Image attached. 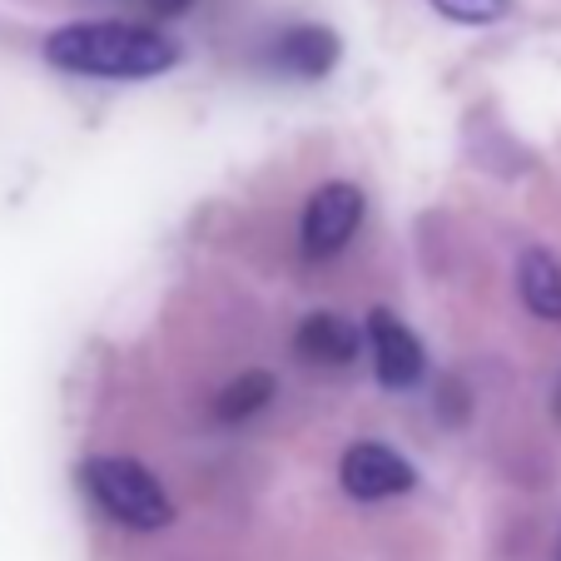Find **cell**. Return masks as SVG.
<instances>
[{
	"label": "cell",
	"instance_id": "obj_1",
	"mask_svg": "<svg viewBox=\"0 0 561 561\" xmlns=\"http://www.w3.org/2000/svg\"><path fill=\"white\" fill-rule=\"evenodd\" d=\"M45 60L70 75H95V80H149L180 65V45L170 35L129 21H80L60 25L45 41Z\"/></svg>",
	"mask_w": 561,
	"mask_h": 561
},
{
	"label": "cell",
	"instance_id": "obj_2",
	"mask_svg": "<svg viewBox=\"0 0 561 561\" xmlns=\"http://www.w3.org/2000/svg\"><path fill=\"white\" fill-rule=\"evenodd\" d=\"M80 482L95 497V507L119 527L159 531L174 522V507L164 497V488H159V477L135 457H90L80 467Z\"/></svg>",
	"mask_w": 561,
	"mask_h": 561
},
{
	"label": "cell",
	"instance_id": "obj_3",
	"mask_svg": "<svg viewBox=\"0 0 561 561\" xmlns=\"http://www.w3.org/2000/svg\"><path fill=\"white\" fill-rule=\"evenodd\" d=\"M363 209H368V199H363L358 184H323V190L308 194V209H304V254L308 259H333L348 249V239L358 233L363 224Z\"/></svg>",
	"mask_w": 561,
	"mask_h": 561
},
{
	"label": "cell",
	"instance_id": "obj_4",
	"mask_svg": "<svg viewBox=\"0 0 561 561\" xmlns=\"http://www.w3.org/2000/svg\"><path fill=\"white\" fill-rule=\"evenodd\" d=\"M343 492H348L353 502H382V497H398V492H408L417 482L413 462L408 457H398L392 447L382 443H358L343 453Z\"/></svg>",
	"mask_w": 561,
	"mask_h": 561
},
{
	"label": "cell",
	"instance_id": "obj_5",
	"mask_svg": "<svg viewBox=\"0 0 561 561\" xmlns=\"http://www.w3.org/2000/svg\"><path fill=\"white\" fill-rule=\"evenodd\" d=\"M368 348H373V368H378V382L382 388H413L427 368V353L417 343V333L408 329L398 313L388 308H373L368 313Z\"/></svg>",
	"mask_w": 561,
	"mask_h": 561
},
{
	"label": "cell",
	"instance_id": "obj_6",
	"mask_svg": "<svg viewBox=\"0 0 561 561\" xmlns=\"http://www.w3.org/2000/svg\"><path fill=\"white\" fill-rule=\"evenodd\" d=\"M363 348V333L343 313H308L294 333V353L313 368H348Z\"/></svg>",
	"mask_w": 561,
	"mask_h": 561
},
{
	"label": "cell",
	"instance_id": "obj_7",
	"mask_svg": "<svg viewBox=\"0 0 561 561\" xmlns=\"http://www.w3.org/2000/svg\"><path fill=\"white\" fill-rule=\"evenodd\" d=\"M274 65L298 75V80H323L339 65V35L323 31V25H294V31L278 35Z\"/></svg>",
	"mask_w": 561,
	"mask_h": 561
},
{
	"label": "cell",
	"instance_id": "obj_8",
	"mask_svg": "<svg viewBox=\"0 0 561 561\" xmlns=\"http://www.w3.org/2000/svg\"><path fill=\"white\" fill-rule=\"evenodd\" d=\"M517 284H522V304L547 323H561V264L547 249H527L517 264Z\"/></svg>",
	"mask_w": 561,
	"mask_h": 561
},
{
	"label": "cell",
	"instance_id": "obj_9",
	"mask_svg": "<svg viewBox=\"0 0 561 561\" xmlns=\"http://www.w3.org/2000/svg\"><path fill=\"white\" fill-rule=\"evenodd\" d=\"M274 398H278V378H274V373L249 368V373H239L233 382H224V388H219V398H214V417H219V423H244V417L264 413Z\"/></svg>",
	"mask_w": 561,
	"mask_h": 561
},
{
	"label": "cell",
	"instance_id": "obj_10",
	"mask_svg": "<svg viewBox=\"0 0 561 561\" xmlns=\"http://www.w3.org/2000/svg\"><path fill=\"white\" fill-rule=\"evenodd\" d=\"M427 5L457 25H492L512 11V0H427Z\"/></svg>",
	"mask_w": 561,
	"mask_h": 561
},
{
	"label": "cell",
	"instance_id": "obj_11",
	"mask_svg": "<svg viewBox=\"0 0 561 561\" xmlns=\"http://www.w3.org/2000/svg\"><path fill=\"white\" fill-rule=\"evenodd\" d=\"M190 5H194V0H149V11H154V15H184Z\"/></svg>",
	"mask_w": 561,
	"mask_h": 561
}]
</instances>
